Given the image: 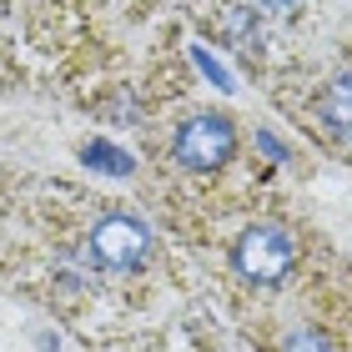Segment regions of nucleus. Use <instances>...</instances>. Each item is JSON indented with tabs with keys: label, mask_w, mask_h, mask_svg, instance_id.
Returning <instances> with one entry per match:
<instances>
[{
	"label": "nucleus",
	"mask_w": 352,
	"mask_h": 352,
	"mask_svg": "<svg viewBox=\"0 0 352 352\" xmlns=\"http://www.w3.org/2000/svg\"><path fill=\"white\" fill-rule=\"evenodd\" d=\"M146 252H151L146 221H136V217H106V221H96L91 257L101 262V267H111V272H136L141 262H146Z\"/></svg>",
	"instance_id": "3"
},
{
	"label": "nucleus",
	"mask_w": 352,
	"mask_h": 352,
	"mask_svg": "<svg viewBox=\"0 0 352 352\" xmlns=\"http://www.w3.org/2000/svg\"><path fill=\"white\" fill-rule=\"evenodd\" d=\"M197 66H201V71H206V76H212V81H217V91H232V76H227V71H221V66H217V60H212V56H206V51H201V45H197Z\"/></svg>",
	"instance_id": "8"
},
{
	"label": "nucleus",
	"mask_w": 352,
	"mask_h": 352,
	"mask_svg": "<svg viewBox=\"0 0 352 352\" xmlns=\"http://www.w3.org/2000/svg\"><path fill=\"white\" fill-rule=\"evenodd\" d=\"M282 352H332V342H327V332H317V327H297V332L282 338Z\"/></svg>",
	"instance_id": "7"
},
{
	"label": "nucleus",
	"mask_w": 352,
	"mask_h": 352,
	"mask_svg": "<svg viewBox=\"0 0 352 352\" xmlns=\"http://www.w3.org/2000/svg\"><path fill=\"white\" fill-rule=\"evenodd\" d=\"M297 262V247L292 236H287L282 227H272V221H262V227H247L242 236H236V272H242L247 282H282L287 272H292Z\"/></svg>",
	"instance_id": "1"
},
{
	"label": "nucleus",
	"mask_w": 352,
	"mask_h": 352,
	"mask_svg": "<svg viewBox=\"0 0 352 352\" xmlns=\"http://www.w3.org/2000/svg\"><path fill=\"white\" fill-rule=\"evenodd\" d=\"M171 151H176V162L191 166V171H217V166L232 162L236 131H232L227 116H191L182 131H176Z\"/></svg>",
	"instance_id": "2"
},
{
	"label": "nucleus",
	"mask_w": 352,
	"mask_h": 352,
	"mask_svg": "<svg viewBox=\"0 0 352 352\" xmlns=\"http://www.w3.org/2000/svg\"><path fill=\"white\" fill-rule=\"evenodd\" d=\"M257 6H267V10H292L297 0H257Z\"/></svg>",
	"instance_id": "10"
},
{
	"label": "nucleus",
	"mask_w": 352,
	"mask_h": 352,
	"mask_svg": "<svg viewBox=\"0 0 352 352\" xmlns=\"http://www.w3.org/2000/svg\"><path fill=\"white\" fill-rule=\"evenodd\" d=\"M221 25H227V36L236 41V45H242V51H257V21H252V15L242 10V6H236V10H227V21H221Z\"/></svg>",
	"instance_id": "6"
},
{
	"label": "nucleus",
	"mask_w": 352,
	"mask_h": 352,
	"mask_svg": "<svg viewBox=\"0 0 352 352\" xmlns=\"http://www.w3.org/2000/svg\"><path fill=\"white\" fill-rule=\"evenodd\" d=\"M317 116H322L338 136H352V71H338L317 96Z\"/></svg>",
	"instance_id": "4"
},
{
	"label": "nucleus",
	"mask_w": 352,
	"mask_h": 352,
	"mask_svg": "<svg viewBox=\"0 0 352 352\" xmlns=\"http://www.w3.org/2000/svg\"><path fill=\"white\" fill-rule=\"evenodd\" d=\"M81 156H86V162H91L96 171H106V176H126V171L136 166L131 156H126L121 146H111V141H91V146H86Z\"/></svg>",
	"instance_id": "5"
},
{
	"label": "nucleus",
	"mask_w": 352,
	"mask_h": 352,
	"mask_svg": "<svg viewBox=\"0 0 352 352\" xmlns=\"http://www.w3.org/2000/svg\"><path fill=\"white\" fill-rule=\"evenodd\" d=\"M257 146H262L267 156H277V162H282V156H287V151H282V141H277V136H267V131L257 136Z\"/></svg>",
	"instance_id": "9"
}]
</instances>
